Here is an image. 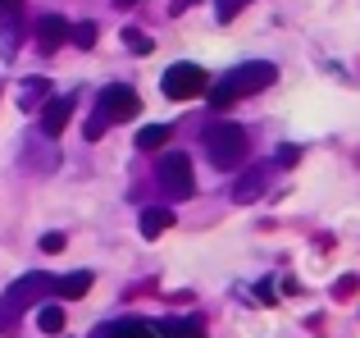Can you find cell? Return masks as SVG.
<instances>
[{"mask_svg":"<svg viewBox=\"0 0 360 338\" xmlns=\"http://www.w3.org/2000/svg\"><path fill=\"white\" fill-rule=\"evenodd\" d=\"M91 338H115V334H110V325H105V330H96V334H91Z\"/></svg>","mask_w":360,"mask_h":338,"instance_id":"22","label":"cell"},{"mask_svg":"<svg viewBox=\"0 0 360 338\" xmlns=\"http://www.w3.org/2000/svg\"><path fill=\"white\" fill-rule=\"evenodd\" d=\"M69 119H73V101L69 96H55L51 106L41 110V133L46 137H60L64 128H69Z\"/></svg>","mask_w":360,"mask_h":338,"instance_id":"8","label":"cell"},{"mask_svg":"<svg viewBox=\"0 0 360 338\" xmlns=\"http://www.w3.org/2000/svg\"><path fill=\"white\" fill-rule=\"evenodd\" d=\"M205 87H210V78H205L201 64H174V69H165V78H160V92H165L169 101H192V96H201Z\"/></svg>","mask_w":360,"mask_h":338,"instance_id":"2","label":"cell"},{"mask_svg":"<svg viewBox=\"0 0 360 338\" xmlns=\"http://www.w3.org/2000/svg\"><path fill=\"white\" fill-rule=\"evenodd\" d=\"M41 251H64V233H46V238H41Z\"/></svg>","mask_w":360,"mask_h":338,"instance_id":"20","label":"cell"},{"mask_svg":"<svg viewBox=\"0 0 360 338\" xmlns=\"http://www.w3.org/2000/svg\"><path fill=\"white\" fill-rule=\"evenodd\" d=\"M165 137H169L165 124H146V128L137 133V146H141V151H155V146H165Z\"/></svg>","mask_w":360,"mask_h":338,"instance_id":"14","label":"cell"},{"mask_svg":"<svg viewBox=\"0 0 360 338\" xmlns=\"http://www.w3.org/2000/svg\"><path fill=\"white\" fill-rule=\"evenodd\" d=\"M91 270H73V275H64V279H55V293L64 297V302H78V297H87L91 293Z\"/></svg>","mask_w":360,"mask_h":338,"instance_id":"9","label":"cell"},{"mask_svg":"<svg viewBox=\"0 0 360 338\" xmlns=\"http://www.w3.org/2000/svg\"><path fill=\"white\" fill-rule=\"evenodd\" d=\"M46 288H55V279H46V275H27V279H18V284L5 293V311H18V306L37 302Z\"/></svg>","mask_w":360,"mask_h":338,"instance_id":"6","label":"cell"},{"mask_svg":"<svg viewBox=\"0 0 360 338\" xmlns=\"http://www.w3.org/2000/svg\"><path fill=\"white\" fill-rule=\"evenodd\" d=\"M73 42H78L82 51H91V46H96V23H78L73 27Z\"/></svg>","mask_w":360,"mask_h":338,"instance_id":"18","label":"cell"},{"mask_svg":"<svg viewBox=\"0 0 360 338\" xmlns=\"http://www.w3.org/2000/svg\"><path fill=\"white\" fill-rule=\"evenodd\" d=\"M169 224H174V211H165V206H150V211H141V238H160Z\"/></svg>","mask_w":360,"mask_h":338,"instance_id":"11","label":"cell"},{"mask_svg":"<svg viewBox=\"0 0 360 338\" xmlns=\"http://www.w3.org/2000/svg\"><path fill=\"white\" fill-rule=\"evenodd\" d=\"M119 5H128V0H119Z\"/></svg>","mask_w":360,"mask_h":338,"instance_id":"24","label":"cell"},{"mask_svg":"<svg viewBox=\"0 0 360 338\" xmlns=\"http://www.w3.org/2000/svg\"><path fill=\"white\" fill-rule=\"evenodd\" d=\"M150 325H155V334H160V338H205L201 325L178 320V315H165V320H150Z\"/></svg>","mask_w":360,"mask_h":338,"instance_id":"10","label":"cell"},{"mask_svg":"<svg viewBox=\"0 0 360 338\" xmlns=\"http://www.w3.org/2000/svg\"><path fill=\"white\" fill-rule=\"evenodd\" d=\"M141 110V96L137 87H128V82H115V87L101 92V115L110 119V124H123V119H132Z\"/></svg>","mask_w":360,"mask_h":338,"instance_id":"5","label":"cell"},{"mask_svg":"<svg viewBox=\"0 0 360 338\" xmlns=\"http://www.w3.org/2000/svg\"><path fill=\"white\" fill-rule=\"evenodd\" d=\"M105 124H110V119H105V115H96V119H91V124H87V137H91V142H96V137H101V133H105Z\"/></svg>","mask_w":360,"mask_h":338,"instance_id":"21","label":"cell"},{"mask_svg":"<svg viewBox=\"0 0 360 338\" xmlns=\"http://www.w3.org/2000/svg\"><path fill=\"white\" fill-rule=\"evenodd\" d=\"M160 183L169 187L174 196H192L196 192V178H192V156L187 151H165L160 156Z\"/></svg>","mask_w":360,"mask_h":338,"instance_id":"4","label":"cell"},{"mask_svg":"<svg viewBox=\"0 0 360 338\" xmlns=\"http://www.w3.org/2000/svg\"><path fill=\"white\" fill-rule=\"evenodd\" d=\"M260 192H264V169H251V174H246L242 183L233 187V201H242V206H246V201H255Z\"/></svg>","mask_w":360,"mask_h":338,"instance_id":"12","label":"cell"},{"mask_svg":"<svg viewBox=\"0 0 360 338\" xmlns=\"http://www.w3.org/2000/svg\"><path fill=\"white\" fill-rule=\"evenodd\" d=\"M64 42H69V23H64L60 14H41L37 18V46H41V51H60Z\"/></svg>","mask_w":360,"mask_h":338,"instance_id":"7","label":"cell"},{"mask_svg":"<svg viewBox=\"0 0 360 338\" xmlns=\"http://www.w3.org/2000/svg\"><path fill=\"white\" fill-rule=\"evenodd\" d=\"M37 330H41V334H64V311H60V306H41V311H37Z\"/></svg>","mask_w":360,"mask_h":338,"instance_id":"13","label":"cell"},{"mask_svg":"<svg viewBox=\"0 0 360 338\" xmlns=\"http://www.w3.org/2000/svg\"><path fill=\"white\" fill-rule=\"evenodd\" d=\"M123 46H128V51H137V55H146L155 42H150L146 32H137V27H128V32H123Z\"/></svg>","mask_w":360,"mask_h":338,"instance_id":"16","label":"cell"},{"mask_svg":"<svg viewBox=\"0 0 360 338\" xmlns=\"http://www.w3.org/2000/svg\"><path fill=\"white\" fill-rule=\"evenodd\" d=\"M246 146H251V137H246L242 124H210L205 128V151H210V161L219 169H238L246 161Z\"/></svg>","mask_w":360,"mask_h":338,"instance_id":"1","label":"cell"},{"mask_svg":"<svg viewBox=\"0 0 360 338\" xmlns=\"http://www.w3.org/2000/svg\"><path fill=\"white\" fill-rule=\"evenodd\" d=\"M274 78H278V69L274 64H264V60H251V64H238V69L224 78V87L233 92V96H251V92H264V87H274Z\"/></svg>","mask_w":360,"mask_h":338,"instance_id":"3","label":"cell"},{"mask_svg":"<svg viewBox=\"0 0 360 338\" xmlns=\"http://www.w3.org/2000/svg\"><path fill=\"white\" fill-rule=\"evenodd\" d=\"M246 5H251V0H214V14H219V23H233Z\"/></svg>","mask_w":360,"mask_h":338,"instance_id":"15","label":"cell"},{"mask_svg":"<svg viewBox=\"0 0 360 338\" xmlns=\"http://www.w3.org/2000/svg\"><path fill=\"white\" fill-rule=\"evenodd\" d=\"M0 5H9V0H0Z\"/></svg>","mask_w":360,"mask_h":338,"instance_id":"23","label":"cell"},{"mask_svg":"<svg viewBox=\"0 0 360 338\" xmlns=\"http://www.w3.org/2000/svg\"><path fill=\"white\" fill-rule=\"evenodd\" d=\"M229 106H238V96H233L224 82H214L210 87V110H229Z\"/></svg>","mask_w":360,"mask_h":338,"instance_id":"17","label":"cell"},{"mask_svg":"<svg viewBox=\"0 0 360 338\" xmlns=\"http://www.w3.org/2000/svg\"><path fill=\"white\" fill-rule=\"evenodd\" d=\"M32 96H46V82H41V78L23 87V106H27V110H32Z\"/></svg>","mask_w":360,"mask_h":338,"instance_id":"19","label":"cell"}]
</instances>
